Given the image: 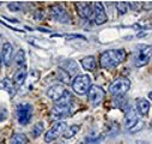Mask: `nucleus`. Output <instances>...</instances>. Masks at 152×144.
Segmentation results:
<instances>
[{"label":"nucleus","instance_id":"1","mask_svg":"<svg viewBox=\"0 0 152 144\" xmlns=\"http://www.w3.org/2000/svg\"><path fill=\"white\" fill-rule=\"evenodd\" d=\"M126 57H127V53L122 48L109 49V51H105L101 54L99 65L102 68H105V70L115 68L116 66H119L121 62H124L126 60Z\"/></svg>","mask_w":152,"mask_h":144},{"label":"nucleus","instance_id":"2","mask_svg":"<svg viewBox=\"0 0 152 144\" xmlns=\"http://www.w3.org/2000/svg\"><path fill=\"white\" fill-rule=\"evenodd\" d=\"M152 58V45H138L133 51L132 60L134 66L142 67L148 64Z\"/></svg>","mask_w":152,"mask_h":144},{"label":"nucleus","instance_id":"3","mask_svg":"<svg viewBox=\"0 0 152 144\" xmlns=\"http://www.w3.org/2000/svg\"><path fill=\"white\" fill-rule=\"evenodd\" d=\"M91 87V78L89 75H78L72 82V88L78 95H84Z\"/></svg>","mask_w":152,"mask_h":144},{"label":"nucleus","instance_id":"4","mask_svg":"<svg viewBox=\"0 0 152 144\" xmlns=\"http://www.w3.org/2000/svg\"><path fill=\"white\" fill-rule=\"evenodd\" d=\"M144 121L141 119H139V117H137L135 112L133 109H128L127 114L125 117V127L126 130L131 131V132H138L144 127Z\"/></svg>","mask_w":152,"mask_h":144},{"label":"nucleus","instance_id":"5","mask_svg":"<svg viewBox=\"0 0 152 144\" xmlns=\"http://www.w3.org/2000/svg\"><path fill=\"white\" fill-rule=\"evenodd\" d=\"M131 88V81L128 78H118L116 81H114L110 87H109V93L114 96L119 95H125Z\"/></svg>","mask_w":152,"mask_h":144},{"label":"nucleus","instance_id":"6","mask_svg":"<svg viewBox=\"0 0 152 144\" xmlns=\"http://www.w3.org/2000/svg\"><path fill=\"white\" fill-rule=\"evenodd\" d=\"M67 129V124L65 121H55L54 125L47 131L45 134V142L46 143H52L55 139H58L60 136L64 134V132Z\"/></svg>","mask_w":152,"mask_h":144},{"label":"nucleus","instance_id":"7","mask_svg":"<svg viewBox=\"0 0 152 144\" xmlns=\"http://www.w3.org/2000/svg\"><path fill=\"white\" fill-rule=\"evenodd\" d=\"M34 108L30 103H20L17 106V119L20 125H28L32 118Z\"/></svg>","mask_w":152,"mask_h":144},{"label":"nucleus","instance_id":"8","mask_svg":"<svg viewBox=\"0 0 152 144\" xmlns=\"http://www.w3.org/2000/svg\"><path fill=\"white\" fill-rule=\"evenodd\" d=\"M72 114V103L69 104H55L50 111V118L56 121H61V119L68 118Z\"/></svg>","mask_w":152,"mask_h":144},{"label":"nucleus","instance_id":"9","mask_svg":"<svg viewBox=\"0 0 152 144\" xmlns=\"http://www.w3.org/2000/svg\"><path fill=\"white\" fill-rule=\"evenodd\" d=\"M105 97V91L98 87V85H91L89 91H88V98L90 101V103L95 107H97Z\"/></svg>","mask_w":152,"mask_h":144},{"label":"nucleus","instance_id":"10","mask_svg":"<svg viewBox=\"0 0 152 144\" xmlns=\"http://www.w3.org/2000/svg\"><path fill=\"white\" fill-rule=\"evenodd\" d=\"M50 15H52V17H53L55 21H58V22H60V23H66V24H68V23L71 22L69 15L67 13V11H66L61 5H53V6L50 7Z\"/></svg>","mask_w":152,"mask_h":144},{"label":"nucleus","instance_id":"11","mask_svg":"<svg viewBox=\"0 0 152 144\" xmlns=\"http://www.w3.org/2000/svg\"><path fill=\"white\" fill-rule=\"evenodd\" d=\"M75 9H77V12L82 18L90 19L94 16V4L92 3L79 1L75 4Z\"/></svg>","mask_w":152,"mask_h":144},{"label":"nucleus","instance_id":"12","mask_svg":"<svg viewBox=\"0 0 152 144\" xmlns=\"http://www.w3.org/2000/svg\"><path fill=\"white\" fill-rule=\"evenodd\" d=\"M94 18H95V23L97 25H102L108 21L107 12H105L104 6L101 1L94 3Z\"/></svg>","mask_w":152,"mask_h":144},{"label":"nucleus","instance_id":"13","mask_svg":"<svg viewBox=\"0 0 152 144\" xmlns=\"http://www.w3.org/2000/svg\"><path fill=\"white\" fill-rule=\"evenodd\" d=\"M65 93H66V88H65L64 85H61V84H54V85H52V87L47 90V96H48L52 101L58 102V101L64 96Z\"/></svg>","mask_w":152,"mask_h":144},{"label":"nucleus","instance_id":"14","mask_svg":"<svg viewBox=\"0 0 152 144\" xmlns=\"http://www.w3.org/2000/svg\"><path fill=\"white\" fill-rule=\"evenodd\" d=\"M12 54H13L12 45L10 42H5L1 48V58H3V62L5 65H10V62L12 60Z\"/></svg>","mask_w":152,"mask_h":144},{"label":"nucleus","instance_id":"15","mask_svg":"<svg viewBox=\"0 0 152 144\" xmlns=\"http://www.w3.org/2000/svg\"><path fill=\"white\" fill-rule=\"evenodd\" d=\"M61 68L65 70L71 77L77 75L78 73V70H79L78 68V64L75 62L74 60H66V61H64L62 65H61Z\"/></svg>","mask_w":152,"mask_h":144},{"label":"nucleus","instance_id":"16","mask_svg":"<svg viewBox=\"0 0 152 144\" xmlns=\"http://www.w3.org/2000/svg\"><path fill=\"white\" fill-rule=\"evenodd\" d=\"M135 107H137L138 113L142 117L147 115L150 112V102L146 98H138L135 102Z\"/></svg>","mask_w":152,"mask_h":144},{"label":"nucleus","instance_id":"17","mask_svg":"<svg viewBox=\"0 0 152 144\" xmlns=\"http://www.w3.org/2000/svg\"><path fill=\"white\" fill-rule=\"evenodd\" d=\"M80 64H82L83 68L86 70V71H94L96 68V59L92 55H89V57L83 58L80 60Z\"/></svg>","mask_w":152,"mask_h":144},{"label":"nucleus","instance_id":"18","mask_svg":"<svg viewBox=\"0 0 152 144\" xmlns=\"http://www.w3.org/2000/svg\"><path fill=\"white\" fill-rule=\"evenodd\" d=\"M25 78H26V67H22V68H19L15 73L13 83L16 85H22L25 82Z\"/></svg>","mask_w":152,"mask_h":144},{"label":"nucleus","instance_id":"19","mask_svg":"<svg viewBox=\"0 0 152 144\" xmlns=\"http://www.w3.org/2000/svg\"><path fill=\"white\" fill-rule=\"evenodd\" d=\"M0 88L4 89V90H6V91H9L11 95H13V94L16 93V90H17V88L15 87V83H13L12 81L7 79V78L0 81Z\"/></svg>","mask_w":152,"mask_h":144},{"label":"nucleus","instance_id":"20","mask_svg":"<svg viewBox=\"0 0 152 144\" xmlns=\"http://www.w3.org/2000/svg\"><path fill=\"white\" fill-rule=\"evenodd\" d=\"M15 64L18 67V70L22 68V67H25V53H24L23 49H19L16 53V55H15Z\"/></svg>","mask_w":152,"mask_h":144},{"label":"nucleus","instance_id":"21","mask_svg":"<svg viewBox=\"0 0 152 144\" xmlns=\"http://www.w3.org/2000/svg\"><path fill=\"white\" fill-rule=\"evenodd\" d=\"M10 144H28V138L23 133H15L10 139Z\"/></svg>","mask_w":152,"mask_h":144},{"label":"nucleus","instance_id":"22","mask_svg":"<svg viewBox=\"0 0 152 144\" xmlns=\"http://www.w3.org/2000/svg\"><path fill=\"white\" fill-rule=\"evenodd\" d=\"M56 76H58V79L61 81L62 83H65V84H69V83H71V76L67 73L65 70H62L61 67L58 68V71H56Z\"/></svg>","mask_w":152,"mask_h":144},{"label":"nucleus","instance_id":"23","mask_svg":"<svg viewBox=\"0 0 152 144\" xmlns=\"http://www.w3.org/2000/svg\"><path fill=\"white\" fill-rule=\"evenodd\" d=\"M43 130H45V124H43L42 121H40V123H36V124L34 125L32 130H31V134H32V137H34V138L40 137V136L42 134Z\"/></svg>","mask_w":152,"mask_h":144},{"label":"nucleus","instance_id":"24","mask_svg":"<svg viewBox=\"0 0 152 144\" xmlns=\"http://www.w3.org/2000/svg\"><path fill=\"white\" fill-rule=\"evenodd\" d=\"M79 126L78 125H72V126H69V127H67L66 129V131L64 132V138H66V139H69V138H72L73 136H75L77 134V132L79 131Z\"/></svg>","mask_w":152,"mask_h":144},{"label":"nucleus","instance_id":"25","mask_svg":"<svg viewBox=\"0 0 152 144\" xmlns=\"http://www.w3.org/2000/svg\"><path fill=\"white\" fill-rule=\"evenodd\" d=\"M115 6H116V10L119 11L120 15H125V13H127L129 11V5L126 1H118L115 4Z\"/></svg>","mask_w":152,"mask_h":144},{"label":"nucleus","instance_id":"26","mask_svg":"<svg viewBox=\"0 0 152 144\" xmlns=\"http://www.w3.org/2000/svg\"><path fill=\"white\" fill-rule=\"evenodd\" d=\"M114 102L119 108H124L127 106V100L125 98L124 95H119V96H114Z\"/></svg>","mask_w":152,"mask_h":144},{"label":"nucleus","instance_id":"27","mask_svg":"<svg viewBox=\"0 0 152 144\" xmlns=\"http://www.w3.org/2000/svg\"><path fill=\"white\" fill-rule=\"evenodd\" d=\"M7 7L10 9V11H13V12H18V11H22L23 9V4L22 3H18V1H12L7 5Z\"/></svg>","mask_w":152,"mask_h":144},{"label":"nucleus","instance_id":"28","mask_svg":"<svg viewBox=\"0 0 152 144\" xmlns=\"http://www.w3.org/2000/svg\"><path fill=\"white\" fill-rule=\"evenodd\" d=\"M7 117H9V112H7V109H6L4 106H0V123L5 121V120L7 119Z\"/></svg>","mask_w":152,"mask_h":144},{"label":"nucleus","instance_id":"29","mask_svg":"<svg viewBox=\"0 0 152 144\" xmlns=\"http://www.w3.org/2000/svg\"><path fill=\"white\" fill-rule=\"evenodd\" d=\"M66 37L67 39H83V40H85V37L82 35H66Z\"/></svg>","mask_w":152,"mask_h":144},{"label":"nucleus","instance_id":"30","mask_svg":"<svg viewBox=\"0 0 152 144\" xmlns=\"http://www.w3.org/2000/svg\"><path fill=\"white\" fill-rule=\"evenodd\" d=\"M129 5V9H133V10H138L141 7V4H134V3H128Z\"/></svg>","mask_w":152,"mask_h":144},{"label":"nucleus","instance_id":"31","mask_svg":"<svg viewBox=\"0 0 152 144\" xmlns=\"http://www.w3.org/2000/svg\"><path fill=\"white\" fill-rule=\"evenodd\" d=\"M137 144H148V143H146V142H144V140H138Z\"/></svg>","mask_w":152,"mask_h":144},{"label":"nucleus","instance_id":"32","mask_svg":"<svg viewBox=\"0 0 152 144\" xmlns=\"http://www.w3.org/2000/svg\"><path fill=\"white\" fill-rule=\"evenodd\" d=\"M148 97H150V100H151V101H152V91H151V93H150V94H148Z\"/></svg>","mask_w":152,"mask_h":144},{"label":"nucleus","instance_id":"33","mask_svg":"<svg viewBox=\"0 0 152 144\" xmlns=\"http://www.w3.org/2000/svg\"><path fill=\"white\" fill-rule=\"evenodd\" d=\"M1 60H3V58H1V54H0V62H1Z\"/></svg>","mask_w":152,"mask_h":144}]
</instances>
